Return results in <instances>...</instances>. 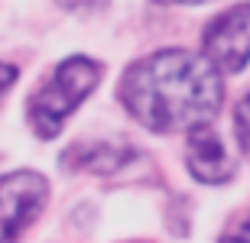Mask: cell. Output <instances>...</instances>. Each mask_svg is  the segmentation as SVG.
I'll list each match as a JSON object with an SVG mask.
<instances>
[{"label": "cell", "instance_id": "obj_1", "mask_svg": "<svg viewBox=\"0 0 250 243\" xmlns=\"http://www.w3.org/2000/svg\"><path fill=\"white\" fill-rule=\"evenodd\" d=\"M224 97L221 72L205 56L163 49L124 72L121 104L140 127L153 133L188 130L218 113Z\"/></svg>", "mask_w": 250, "mask_h": 243}, {"label": "cell", "instance_id": "obj_2", "mask_svg": "<svg viewBox=\"0 0 250 243\" xmlns=\"http://www.w3.org/2000/svg\"><path fill=\"white\" fill-rule=\"evenodd\" d=\"M101 81V65L88 56H72L49 75V81L29 97L26 117L29 127L36 130V136L52 140L62 123L78 111V104L98 88Z\"/></svg>", "mask_w": 250, "mask_h": 243}, {"label": "cell", "instance_id": "obj_3", "mask_svg": "<svg viewBox=\"0 0 250 243\" xmlns=\"http://www.w3.org/2000/svg\"><path fill=\"white\" fill-rule=\"evenodd\" d=\"M49 182L39 172L17 168L0 175V243H17L33 221L42 214Z\"/></svg>", "mask_w": 250, "mask_h": 243}, {"label": "cell", "instance_id": "obj_4", "mask_svg": "<svg viewBox=\"0 0 250 243\" xmlns=\"http://www.w3.org/2000/svg\"><path fill=\"white\" fill-rule=\"evenodd\" d=\"M202 56L218 72L234 75L250 62V3L224 10L208 23L202 36Z\"/></svg>", "mask_w": 250, "mask_h": 243}, {"label": "cell", "instance_id": "obj_5", "mask_svg": "<svg viewBox=\"0 0 250 243\" xmlns=\"http://www.w3.org/2000/svg\"><path fill=\"white\" fill-rule=\"evenodd\" d=\"M186 152H188V172L202 185H224L237 168V159L228 152V146L214 133V127H208V120L188 127Z\"/></svg>", "mask_w": 250, "mask_h": 243}, {"label": "cell", "instance_id": "obj_6", "mask_svg": "<svg viewBox=\"0 0 250 243\" xmlns=\"http://www.w3.org/2000/svg\"><path fill=\"white\" fill-rule=\"evenodd\" d=\"M133 156H137V150L127 146V143L98 140V143H78V146H72V150L65 152L62 162L68 168H84V172L107 175V172H117L121 166H127Z\"/></svg>", "mask_w": 250, "mask_h": 243}, {"label": "cell", "instance_id": "obj_7", "mask_svg": "<svg viewBox=\"0 0 250 243\" xmlns=\"http://www.w3.org/2000/svg\"><path fill=\"white\" fill-rule=\"evenodd\" d=\"M234 123H237V140L250 150V94H244V101L234 111Z\"/></svg>", "mask_w": 250, "mask_h": 243}, {"label": "cell", "instance_id": "obj_8", "mask_svg": "<svg viewBox=\"0 0 250 243\" xmlns=\"http://www.w3.org/2000/svg\"><path fill=\"white\" fill-rule=\"evenodd\" d=\"M218 243H250V217L244 221L241 227H234L231 234H224V237H221Z\"/></svg>", "mask_w": 250, "mask_h": 243}, {"label": "cell", "instance_id": "obj_9", "mask_svg": "<svg viewBox=\"0 0 250 243\" xmlns=\"http://www.w3.org/2000/svg\"><path fill=\"white\" fill-rule=\"evenodd\" d=\"M17 75H20V72H17V65H7V62H0V94L13 88Z\"/></svg>", "mask_w": 250, "mask_h": 243}, {"label": "cell", "instance_id": "obj_10", "mask_svg": "<svg viewBox=\"0 0 250 243\" xmlns=\"http://www.w3.org/2000/svg\"><path fill=\"white\" fill-rule=\"evenodd\" d=\"M65 10H84V7H91V3H98V0H59Z\"/></svg>", "mask_w": 250, "mask_h": 243}, {"label": "cell", "instance_id": "obj_11", "mask_svg": "<svg viewBox=\"0 0 250 243\" xmlns=\"http://www.w3.org/2000/svg\"><path fill=\"white\" fill-rule=\"evenodd\" d=\"M156 3H166V7H192V3H211V0H156Z\"/></svg>", "mask_w": 250, "mask_h": 243}]
</instances>
